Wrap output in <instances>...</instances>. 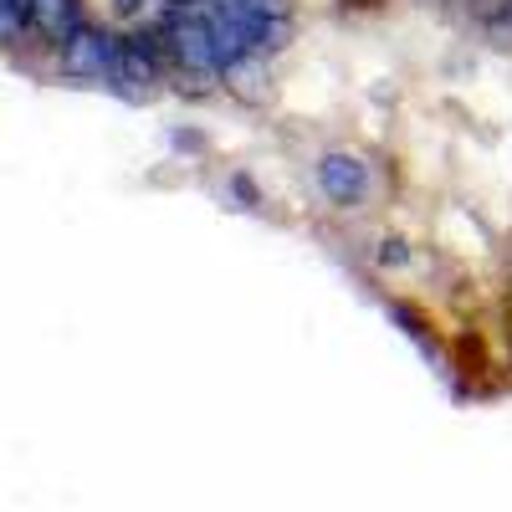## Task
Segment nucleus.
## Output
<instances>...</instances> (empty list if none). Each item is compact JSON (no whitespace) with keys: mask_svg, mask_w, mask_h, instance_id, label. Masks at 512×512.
Masks as SVG:
<instances>
[{"mask_svg":"<svg viewBox=\"0 0 512 512\" xmlns=\"http://www.w3.org/2000/svg\"><path fill=\"white\" fill-rule=\"evenodd\" d=\"M231 195H236L241 205H251V210H256V205H262V190H256V185H251L246 175H231Z\"/></svg>","mask_w":512,"mask_h":512,"instance_id":"6","label":"nucleus"},{"mask_svg":"<svg viewBox=\"0 0 512 512\" xmlns=\"http://www.w3.org/2000/svg\"><path fill=\"white\" fill-rule=\"evenodd\" d=\"M77 26H82L77 0H36V6H31V31L41 41H52V47H62Z\"/></svg>","mask_w":512,"mask_h":512,"instance_id":"5","label":"nucleus"},{"mask_svg":"<svg viewBox=\"0 0 512 512\" xmlns=\"http://www.w3.org/2000/svg\"><path fill=\"white\" fill-rule=\"evenodd\" d=\"M221 82L231 88V98L241 103H272V67L267 52H241L221 67Z\"/></svg>","mask_w":512,"mask_h":512,"instance_id":"4","label":"nucleus"},{"mask_svg":"<svg viewBox=\"0 0 512 512\" xmlns=\"http://www.w3.org/2000/svg\"><path fill=\"white\" fill-rule=\"evenodd\" d=\"M164 62H169V47H164V31H134V36H123L118 41V62L108 72L113 82V93H134V88H149V82L164 77Z\"/></svg>","mask_w":512,"mask_h":512,"instance_id":"1","label":"nucleus"},{"mask_svg":"<svg viewBox=\"0 0 512 512\" xmlns=\"http://www.w3.org/2000/svg\"><path fill=\"white\" fill-rule=\"evenodd\" d=\"M313 180H318V190H323L333 205H359V200L369 195V164H364L359 154L333 149V154L318 159Z\"/></svg>","mask_w":512,"mask_h":512,"instance_id":"3","label":"nucleus"},{"mask_svg":"<svg viewBox=\"0 0 512 512\" xmlns=\"http://www.w3.org/2000/svg\"><path fill=\"white\" fill-rule=\"evenodd\" d=\"M379 262H384V267H405V262H410V251H405V241H384V251H379Z\"/></svg>","mask_w":512,"mask_h":512,"instance_id":"7","label":"nucleus"},{"mask_svg":"<svg viewBox=\"0 0 512 512\" xmlns=\"http://www.w3.org/2000/svg\"><path fill=\"white\" fill-rule=\"evenodd\" d=\"M113 62H118V36H108V31H98V26H88V21H82V26L62 41V47H57L62 77H77V82L108 77Z\"/></svg>","mask_w":512,"mask_h":512,"instance_id":"2","label":"nucleus"}]
</instances>
